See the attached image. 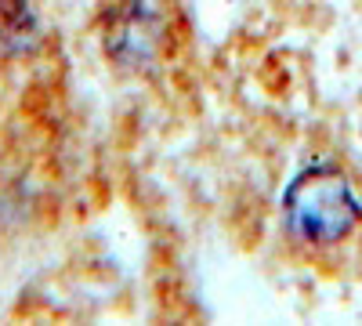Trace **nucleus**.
I'll return each instance as SVG.
<instances>
[{"instance_id": "obj_1", "label": "nucleus", "mask_w": 362, "mask_h": 326, "mask_svg": "<svg viewBox=\"0 0 362 326\" xmlns=\"http://www.w3.org/2000/svg\"><path fill=\"white\" fill-rule=\"evenodd\" d=\"M286 232L308 250H334L362 225V196L337 167H312L283 196Z\"/></svg>"}]
</instances>
